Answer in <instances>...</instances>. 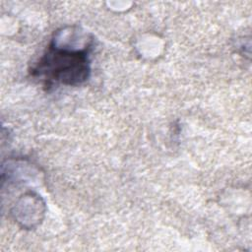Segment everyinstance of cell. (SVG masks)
<instances>
[{"instance_id": "cell-1", "label": "cell", "mask_w": 252, "mask_h": 252, "mask_svg": "<svg viewBox=\"0 0 252 252\" xmlns=\"http://www.w3.org/2000/svg\"><path fill=\"white\" fill-rule=\"evenodd\" d=\"M91 48L92 43L82 48H74L57 46L53 42L32 69V74L43 80L47 86L81 85L88 80L91 73Z\"/></svg>"}]
</instances>
